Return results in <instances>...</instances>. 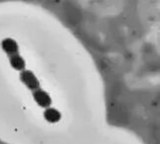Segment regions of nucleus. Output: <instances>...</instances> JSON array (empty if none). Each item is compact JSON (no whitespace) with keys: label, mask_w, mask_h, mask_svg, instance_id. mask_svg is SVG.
Returning a JSON list of instances; mask_svg holds the SVG:
<instances>
[{"label":"nucleus","mask_w":160,"mask_h":144,"mask_svg":"<svg viewBox=\"0 0 160 144\" xmlns=\"http://www.w3.org/2000/svg\"><path fill=\"white\" fill-rule=\"evenodd\" d=\"M20 79L29 89L36 90L39 87V81L35 74L30 70H22L20 74Z\"/></svg>","instance_id":"1"},{"label":"nucleus","mask_w":160,"mask_h":144,"mask_svg":"<svg viewBox=\"0 0 160 144\" xmlns=\"http://www.w3.org/2000/svg\"><path fill=\"white\" fill-rule=\"evenodd\" d=\"M34 99L42 108H48L52 104V99L48 94L42 90H37L34 92Z\"/></svg>","instance_id":"2"},{"label":"nucleus","mask_w":160,"mask_h":144,"mask_svg":"<svg viewBox=\"0 0 160 144\" xmlns=\"http://www.w3.org/2000/svg\"><path fill=\"white\" fill-rule=\"evenodd\" d=\"M7 55L9 56V63L13 69L18 71H22L25 69V65H26L25 60L19 54V52L14 54H7Z\"/></svg>","instance_id":"3"},{"label":"nucleus","mask_w":160,"mask_h":144,"mask_svg":"<svg viewBox=\"0 0 160 144\" xmlns=\"http://www.w3.org/2000/svg\"><path fill=\"white\" fill-rule=\"evenodd\" d=\"M45 118L48 122H52V123H54V122H58L59 120H60V112L55 110V109H52V108H48L47 109V111L45 112Z\"/></svg>","instance_id":"4"}]
</instances>
